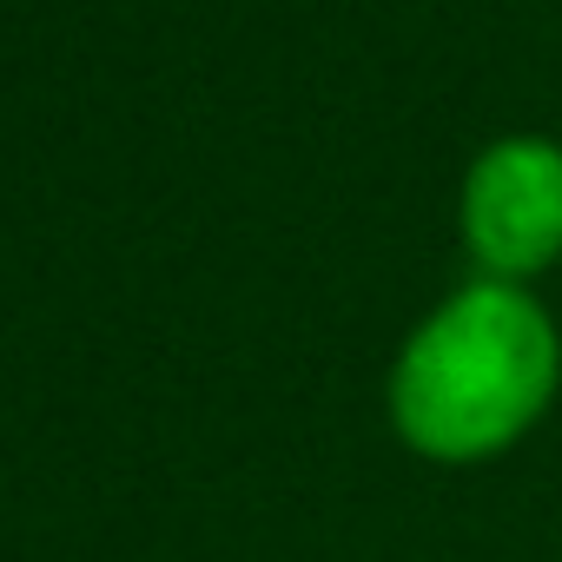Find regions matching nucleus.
<instances>
[{
	"label": "nucleus",
	"instance_id": "f257e3e1",
	"mask_svg": "<svg viewBox=\"0 0 562 562\" xmlns=\"http://www.w3.org/2000/svg\"><path fill=\"white\" fill-rule=\"evenodd\" d=\"M562 391V331L529 285L470 278L411 325L391 358L384 411L424 463H490L516 450Z\"/></svg>",
	"mask_w": 562,
	"mask_h": 562
},
{
	"label": "nucleus",
	"instance_id": "f03ea898",
	"mask_svg": "<svg viewBox=\"0 0 562 562\" xmlns=\"http://www.w3.org/2000/svg\"><path fill=\"white\" fill-rule=\"evenodd\" d=\"M457 232L476 278L536 285L562 265V146L542 133L490 139L457 186Z\"/></svg>",
	"mask_w": 562,
	"mask_h": 562
}]
</instances>
